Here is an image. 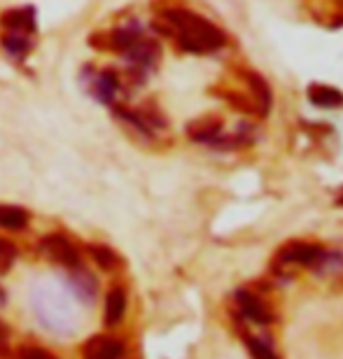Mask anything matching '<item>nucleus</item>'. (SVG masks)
<instances>
[{"label":"nucleus","instance_id":"obj_5","mask_svg":"<svg viewBox=\"0 0 343 359\" xmlns=\"http://www.w3.org/2000/svg\"><path fill=\"white\" fill-rule=\"evenodd\" d=\"M124 355H126L124 341L114 339V336H108V334L91 336L82 348L84 359H124Z\"/></svg>","mask_w":343,"mask_h":359},{"label":"nucleus","instance_id":"obj_12","mask_svg":"<svg viewBox=\"0 0 343 359\" xmlns=\"http://www.w3.org/2000/svg\"><path fill=\"white\" fill-rule=\"evenodd\" d=\"M3 24L10 28L12 33H35V12L28 7V10H14L7 12L3 17Z\"/></svg>","mask_w":343,"mask_h":359},{"label":"nucleus","instance_id":"obj_4","mask_svg":"<svg viewBox=\"0 0 343 359\" xmlns=\"http://www.w3.org/2000/svg\"><path fill=\"white\" fill-rule=\"evenodd\" d=\"M66 287L84 306H94L98 299V278L87 266L66 271Z\"/></svg>","mask_w":343,"mask_h":359},{"label":"nucleus","instance_id":"obj_19","mask_svg":"<svg viewBox=\"0 0 343 359\" xmlns=\"http://www.w3.org/2000/svg\"><path fill=\"white\" fill-rule=\"evenodd\" d=\"M17 359H56V357L38 346H24V348H19Z\"/></svg>","mask_w":343,"mask_h":359},{"label":"nucleus","instance_id":"obj_6","mask_svg":"<svg viewBox=\"0 0 343 359\" xmlns=\"http://www.w3.org/2000/svg\"><path fill=\"white\" fill-rule=\"evenodd\" d=\"M124 56L128 59V63H133L135 73H147L156 63V59H159V47H156V42L152 40L140 38L131 49H126Z\"/></svg>","mask_w":343,"mask_h":359},{"label":"nucleus","instance_id":"obj_21","mask_svg":"<svg viewBox=\"0 0 343 359\" xmlns=\"http://www.w3.org/2000/svg\"><path fill=\"white\" fill-rule=\"evenodd\" d=\"M10 327H7V322L0 320V346H7V341H10Z\"/></svg>","mask_w":343,"mask_h":359},{"label":"nucleus","instance_id":"obj_20","mask_svg":"<svg viewBox=\"0 0 343 359\" xmlns=\"http://www.w3.org/2000/svg\"><path fill=\"white\" fill-rule=\"evenodd\" d=\"M248 346H250V353H253L257 359H278L274 355V350H271L269 346H264L260 339H248Z\"/></svg>","mask_w":343,"mask_h":359},{"label":"nucleus","instance_id":"obj_11","mask_svg":"<svg viewBox=\"0 0 343 359\" xmlns=\"http://www.w3.org/2000/svg\"><path fill=\"white\" fill-rule=\"evenodd\" d=\"M31 215L19 205H0V229L5 231H21L28 226Z\"/></svg>","mask_w":343,"mask_h":359},{"label":"nucleus","instance_id":"obj_15","mask_svg":"<svg viewBox=\"0 0 343 359\" xmlns=\"http://www.w3.org/2000/svg\"><path fill=\"white\" fill-rule=\"evenodd\" d=\"M3 47L7 49V54L14 59H24V56L33 49V40L26 33H7L3 38Z\"/></svg>","mask_w":343,"mask_h":359},{"label":"nucleus","instance_id":"obj_3","mask_svg":"<svg viewBox=\"0 0 343 359\" xmlns=\"http://www.w3.org/2000/svg\"><path fill=\"white\" fill-rule=\"evenodd\" d=\"M40 250L47 259H52L56 266L61 269H77V266H84L82 264V252L77 250V245H73V241H68L66 236L61 233H49L45 238L40 241Z\"/></svg>","mask_w":343,"mask_h":359},{"label":"nucleus","instance_id":"obj_18","mask_svg":"<svg viewBox=\"0 0 343 359\" xmlns=\"http://www.w3.org/2000/svg\"><path fill=\"white\" fill-rule=\"evenodd\" d=\"M89 252H91V259H94L103 271H112L114 266H117V255H114L110 248H105V245H89Z\"/></svg>","mask_w":343,"mask_h":359},{"label":"nucleus","instance_id":"obj_16","mask_svg":"<svg viewBox=\"0 0 343 359\" xmlns=\"http://www.w3.org/2000/svg\"><path fill=\"white\" fill-rule=\"evenodd\" d=\"M17 257H19L17 245H14L10 238H3V236H0V276H7V273L12 271Z\"/></svg>","mask_w":343,"mask_h":359},{"label":"nucleus","instance_id":"obj_22","mask_svg":"<svg viewBox=\"0 0 343 359\" xmlns=\"http://www.w3.org/2000/svg\"><path fill=\"white\" fill-rule=\"evenodd\" d=\"M5 304H7V292H5V287H0V308Z\"/></svg>","mask_w":343,"mask_h":359},{"label":"nucleus","instance_id":"obj_1","mask_svg":"<svg viewBox=\"0 0 343 359\" xmlns=\"http://www.w3.org/2000/svg\"><path fill=\"white\" fill-rule=\"evenodd\" d=\"M161 19L168 24V28H163V31L173 33L177 38V45L184 52L208 54L227 45V35L215 24H210L208 19L199 17L189 10H182V7H170L161 14Z\"/></svg>","mask_w":343,"mask_h":359},{"label":"nucleus","instance_id":"obj_8","mask_svg":"<svg viewBox=\"0 0 343 359\" xmlns=\"http://www.w3.org/2000/svg\"><path fill=\"white\" fill-rule=\"evenodd\" d=\"M320 259H325V252L318 245H311V243H290L288 248L281 250V262L285 264L311 266V264H318Z\"/></svg>","mask_w":343,"mask_h":359},{"label":"nucleus","instance_id":"obj_9","mask_svg":"<svg viewBox=\"0 0 343 359\" xmlns=\"http://www.w3.org/2000/svg\"><path fill=\"white\" fill-rule=\"evenodd\" d=\"M236 304H238L241 313L246 315L248 320L257 322V325H267V322H271V313L260 301V297H255V294H250L246 290H238L236 292Z\"/></svg>","mask_w":343,"mask_h":359},{"label":"nucleus","instance_id":"obj_14","mask_svg":"<svg viewBox=\"0 0 343 359\" xmlns=\"http://www.w3.org/2000/svg\"><path fill=\"white\" fill-rule=\"evenodd\" d=\"M108 40H110L112 49H117V52H126V49H131L135 42L140 40V31H138V26H121L108 35Z\"/></svg>","mask_w":343,"mask_h":359},{"label":"nucleus","instance_id":"obj_7","mask_svg":"<svg viewBox=\"0 0 343 359\" xmlns=\"http://www.w3.org/2000/svg\"><path fill=\"white\" fill-rule=\"evenodd\" d=\"M89 91L98 103H105L110 105L114 96L119 91V77L114 70H101V73H94L91 77V84H89Z\"/></svg>","mask_w":343,"mask_h":359},{"label":"nucleus","instance_id":"obj_10","mask_svg":"<svg viewBox=\"0 0 343 359\" xmlns=\"http://www.w3.org/2000/svg\"><path fill=\"white\" fill-rule=\"evenodd\" d=\"M126 313V292L124 287H112L105 297V311H103V322L105 327H117L121 320H124Z\"/></svg>","mask_w":343,"mask_h":359},{"label":"nucleus","instance_id":"obj_23","mask_svg":"<svg viewBox=\"0 0 343 359\" xmlns=\"http://www.w3.org/2000/svg\"><path fill=\"white\" fill-rule=\"evenodd\" d=\"M339 205H343V196H341V198H339Z\"/></svg>","mask_w":343,"mask_h":359},{"label":"nucleus","instance_id":"obj_2","mask_svg":"<svg viewBox=\"0 0 343 359\" xmlns=\"http://www.w3.org/2000/svg\"><path fill=\"white\" fill-rule=\"evenodd\" d=\"M33 313L38 322L45 325V329L54 334H70L73 332V308L70 299L61 294L52 285H35L31 292Z\"/></svg>","mask_w":343,"mask_h":359},{"label":"nucleus","instance_id":"obj_17","mask_svg":"<svg viewBox=\"0 0 343 359\" xmlns=\"http://www.w3.org/2000/svg\"><path fill=\"white\" fill-rule=\"evenodd\" d=\"M220 133V121L215 119H208V121H199L189 128V135L194 140H201V142H213L217 138Z\"/></svg>","mask_w":343,"mask_h":359},{"label":"nucleus","instance_id":"obj_13","mask_svg":"<svg viewBox=\"0 0 343 359\" xmlns=\"http://www.w3.org/2000/svg\"><path fill=\"white\" fill-rule=\"evenodd\" d=\"M309 98L313 105L318 107H339L343 105V93L332 89V87H323V84H316V87L309 89Z\"/></svg>","mask_w":343,"mask_h":359}]
</instances>
